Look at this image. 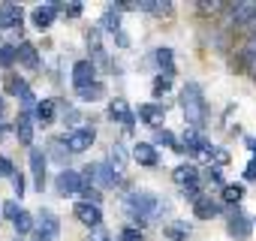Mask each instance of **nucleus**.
<instances>
[{
    "label": "nucleus",
    "instance_id": "29",
    "mask_svg": "<svg viewBox=\"0 0 256 241\" xmlns=\"http://www.w3.org/2000/svg\"><path fill=\"white\" fill-rule=\"evenodd\" d=\"M30 229H34V217H30L28 211H22V217L16 220V232H18V235H28Z\"/></svg>",
    "mask_w": 256,
    "mask_h": 241
},
{
    "label": "nucleus",
    "instance_id": "2",
    "mask_svg": "<svg viewBox=\"0 0 256 241\" xmlns=\"http://www.w3.org/2000/svg\"><path fill=\"white\" fill-rule=\"evenodd\" d=\"M124 208L130 217H142V220H154L163 208L160 196H154L151 190H130L124 196Z\"/></svg>",
    "mask_w": 256,
    "mask_h": 241
},
{
    "label": "nucleus",
    "instance_id": "38",
    "mask_svg": "<svg viewBox=\"0 0 256 241\" xmlns=\"http://www.w3.org/2000/svg\"><path fill=\"white\" fill-rule=\"evenodd\" d=\"M64 10H66V16H72V18H78V16H82V4H66Z\"/></svg>",
    "mask_w": 256,
    "mask_h": 241
},
{
    "label": "nucleus",
    "instance_id": "6",
    "mask_svg": "<svg viewBox=\"0 0 256 241\" xmlns=\"http://www.w3.org/2000/svg\"><path fill=\"white\" fill-rule=\"evenodd\" d=\"M72 214L84 223V226H90V229H100V223H102V214H100V205H94V202H76L72 205Z\"/></svg>",
    "mask_w": 256,
    "mask_h": 241
},
{
    "label": "nucleus",
    "instance_id": "43",
    "mask_svg": "<svg viewBox=\"0 0 256 241\" xmlns=\"http://www.w3.org/2000/svg\"><path fill=\"white\" fill-rule=\"evenodd\" d=\"M4 133H6V127H4V124H0V139H4Z\"/></svg>",
    "mask_w": 256,
    "mask_h": 241
},
{
    "label": "nucleus",
    "instance_id": "26",
    "mask_svg": "<svg viewBox=\"0 0 256 241\" xmlns=\"http://www.w3.org/2000/svg\"><path fill=\"white\" fill-rule=\"evenodd\" d=\"M100 22H102V30H112L114 36L120 34V18H118V12H112V6H108V12H106Z\"/></svg>",
    "mask_w": 256,
    "mask_h": 241
},
{
    "label": "nucleus",
    "instance_id": "40",
    "mask_svg": "<svg viewBox=\"0 0 256 241\" xmlns=\"http://www.w3.org/2000/svg\"><path fill=\"white\" fill-rule=\"evenodd\" d=\"M90 241H112V238H108V235H106L102 229H94V235H90Z\"/></svg>",
    "mask_w": 256,
    "mask_h": 241
},
{
    "label": "nucleus",
    "instance_id": "30",
    "mask_svg": "<svg viewBox=\"0 0 256 241\" xmlns=\"http://www.w3.org/2000/svg\"><path fill=\"white\" fill-rule=\"evenodd\" d=\"M169 88H172V78H166V76H157V78H154V94H157V96L169 94Z\"/></svg>",
    "mask_w": 256,
    "mask_h": 241
},
{
    "label": "nucleus",
    "instance_id": "4",
    "mask_svg": "<svg viewBox=\"0 0 256 241\" xmlns=\"http://www.w3.org/2000/svg\"><path fill=\"white\" fill-rule=\"evenodd\" d=\"M94 139H96L94 127H78V130H72L70 136H64V145H66L70 154H82V151H88V148L94 145Z\"/></svg>",
    "mask_w": 256,
    "mask_h": 241
},
{
    "label": "nucleus",
    "instance_id": "22",
    "mask_svg": "<svg viewBox=\"0 0 256 241\" xmlns=\"http://www.w3.org/2000/svg\"><path fill=\"white\" fill-rule=\"evenodd\" d=\"M232 12H235V22L238 24H247V22L256 18V4H235Z\"/></svg>",
    "mask_w": 256,
    "mask_h": 241
},
{
    "label": "nucleus",
    "instance_id": "42",
    "mask_svg": "<svg viewBox=\"0 0 256 241\" xmlns=\"http://www.w3.org/2000/svg\"><path fill=\"white\" fill-rule=\"evenodd\" d=\"M4 108H6V106H4V96H0V118H4Z\"/></svg>",
    "mask_w": 256,
    "mask_h": 241
},
{
    "label": "nucleus",
    "instance_id": "5",
    "mask_svg": "<svg viewBox=\"0 0 256 241\" xmlns=\"http://www.w3.org/2000/svg\"><path fill=\"white\" fill-rule=\"evenodd\" d=\"M58 235H60V220H58V214H54L52 208H42V211H40V220H36V238L54 241Z\"/></svg>",
    "mask_w": 256,
    "mask_h": 241
},
{
    "label": "nucleus",
    "instance_id": "25",
    "mask_svg": "<svg viewBox=\"0 0 256 241\" xmlns=\"http://www.w3.org/2000/svg\"><path fill=\"white\" fill-rule=\"evenodd\" d=\"M102 94H106V88H102L100 82H94L90 88H84V90H78V100H82V102H96V100H100Z\"/></svg>",
    "mask_w": 256,
    "mask_h": 241
},
{
    "label": "nucleus",
    "instance_id": "23",
    "mask_svg": "<svg viewBox=\"0 0 256 241\" xmlns=\"http://www.w3.org/2000/svg\"><path fill=\"white\" fill-rule=\"evenodd\" d=\"M36 120H40L42 127L54 120V102H52V100H42V102H36Z\"/></svg>",
    "mask_w": 256,
    "mask_h": 241
},
{
    "label": "nucleus",
    "instance_id": "36",
    "mask_svg": "<svg viewBox=\"0 0 256 241\" xmlns=\"http://www.w3.org/2000/svg\"><path fill=\"white\" fill-rule=\"evenodd\" d=\"M12 187H16L18 199H22V196H24V175H22V172H16V175H12Z\"/></svg>",
    "mask_w": 256,
    "mask_h": 241
},
{
    "label": "nucleus",
    "instance_id": "35",
    "mask_svg": "<svg viewBox=\"0 0 256 241\" xmlns=\"http://www.w3.org/2000/svg\"><path fill=\"white\" fill-rule=\"evenodd\" d=\"M181 193H184V196H187V199H190V202H196V199H199V196H202V193H199V184H196V181H193V184H187V187H184V190H181Z\"/></svg>",
    "mask_w": 256,
    "mask_h": 241
},
{
    "label": "nucleus",
    "instance_id": "11",
    "mask_svg": "<svg viewBox=\"0 0 256 241\" xmlns=\"http://www.w3.org/2000/svg\"><path fill=\"white\" fill-rule=\"evenodd\" d=\"M6 90H10V94H16V96H18V100H22L28 108L34 106V90H30V84H28L24 78H18V76H10V78H6Z\"/></svg>",
    "mask_w": 256,
    "mask_h": 241
},
{
    "label": "nucleus",
    "instance_id": "7",
    "mask_svg": "<svg viewBox=\"0 0 256 241\" xmlns=\"http://www.w3.org/2000/svg\"><path fill=\"white\" fill-rule=\"evenodd\" d=\"M96 82V66L90 64V60H78L76 66H72V84H76V90H84V88H90Z\"/></svg>",
    "mask_w": 256,
    "mask_h": 241
},
{
    "label": "nucleus",
    "instance_id": "15",
    "mask_svg": "<svg viewBox=\"0 0 256 241\" xmlns=\"http://www.w3.org/2000/svg\"><path fill=\"white\" fill-rule=\"evenodd\" d=\"M30 172H34V181H36V190H42V184H46V154L40 148H30Z\"/></svg>",
    "mask_w": 256,
    "mask_h": 241
},
{
    "label": "nucleus",
    "instance_id": "14",
    "mask_svg": "<svg viewBox=\"0 0 256 241\" xmlns=\"http://www.w3.org/2000/svg\"><path fill=\"white\" fill-rule=\"evenodd\" d=\"M133 157H136L139 166H148V169L160 163V154H157V148H154L151 142H139V145L133 148Z\"/></svg>",
    "mask_w": 256,
    "mask_h": 241
},
{
    "label": "nucleus",
    "instance_id": "24",
    "mask_svg": "<svg viewBox=\"0 0 256 241\" xmlns=\"http://www.w3.org/2000/svg\"><path fill=\"white\" fill-rule=\"evenodd\" d=\"M16 60H18V46L4 42V46H0V66H12Z\"/></svg>",
    "mask_w": 256,
    "mask_h": 241
},
{
    "label": "nucleus",
    "instance_id": "8",
    "mask_svg": "<svg viewBox=\"0 0 256 241\" xmlns=\"http://www.w3.org/2000/svg\"><path fill=\"white\" fill-rule=\"evenodd\" d=\"M108 118L118 120V124H124V127H130L133 120H136V112L130 108V102H126V100H112L108 102Z\"/></svg>",
    "mask_w": 256,
    "mask_h": 241
},
{
    "label": "nucleus",
    "instance_id": "16",
    "mask_svg": "<svg viewBox=\"0 0 256 241\" xmlns=\"http://www.w3.org/2000/svg\"><path fill=\"white\" fill-rule=\"evenodd\" d=\"M193 214L202 217V220H211V217L220 214V202H214L211 196H199V199L193 202Z\"/></svg>",
    "mask_w": 256,
    "mask_h": 241
},
{
    "label": "nucleus",
    "instance_id": "41",
    "mask_svg": "<svg viewBox=\"0 0 256 241\" xmlns=\"http://www.w3.org/2000/svg\"><path fill=\"white\" fill-rule=\"evenodd\" d=\"M247 148H250V151H256V139H247Z\"/></svg>",
    "mask_w": 256,
    "mask_h": 241
},
{
    "label": "nucleus",
    "instance_id": "17",
    "mask_svg": "<svg viewBox=\"0 0 256 241\" xmlns=\"http://www.w3.org/2000/svg\"><path fill=\"white\" fill-rule=\"evenodd\" d=\"M16 136H18L22 145H30V142H34V114H30V112H22V114H18Z\"/></svg>",
    "mask_w": 256,
    "mask_h": 241
},
{
    "label": "nucleus",
    "instance_id": "12",
    "mask_svg": "<svg viewBox=\"0 0 256 241\" xmlns=\"http://www.w3.org/2000/svg\"><path fill=\"white\" fill-rule=\"evenodd\" d=\"M24 22V12L18 4H4L0 6V28H22Z\"/></svg>",
    "mask_w": 256,
    "mask_h": 241
},
{
    "label": "nucleus",
    "instance_id": "13",
    "mask_svg": "<svg viewBox=\"0 0 256 241\" xmlns=\"http://www.w3.org/2000/svg\"><path fill=\"white\" fill-rule=\"evenodd\" d=\"M58 4H46V6H36L34 10V16H30V22L40 28V30H48L52 28V22H54V16H58Z\"/></svg>",
    "mask_w": 256,
    "mask_h": 241
},
{
    "label": "nucleus",
    "instance_id": "18",
    "mask_svg": "<svg viewBox=\"0 0 256 241\" xmlns=\"http://www.w3.org/2000/svg\"><path fill=\"white\" fill-rule=\"evenodd\" d=\"M154 58H157V64H160L163 76H166V78H172V76H175V64H172V48H169V46H160V48L154 52Z\"/></svg>",
    "mask_w": 256,
    "mask_h": 241
},
{
    "label": "nucleus",
    "instance_id": "10",
    "mask_svg": "<svg viewBox=\"0 0 256 241\" xmlns=\"http://www.w3.org/2000/svg\"><path fill=\"white\" fill-rule=\"evenodd\" d=\"M250 229H253V226H250V220L235 208V214H232V217H229V223H226V232H229L232 238L244 241V238H250Z\"/></svg>",
    "mask_w": 256,
    "mask_h": 241
},
{
    "label": "nucleus",
    "instance_id": "3",
    "mask_svg": "<svg viewBox=\"0 0 256 241\" xmlns=\"http://www.w3.org/2000/svg\"><path fill=\"white\" fill-rule=\"evenodd\" d=\"M54 187H58L60 196H76V193H82L88 184H84V175H82V172H76V169H64V172L54 178Z\"/></svg>",
    "mask_w": 256,
    "mask_h": 241
},
{
    "label": "nucleus",
    "instance_id": "21",
    "mask_svg": "<svg viewBox=\"0 0 256 241\" xmlns=\"http://www.w3.org/2000/svg\"><path fill=\"white\" fill-rule=\"evenodd\" d=\"M166 238H172V241H184L187 235H190V223L187 220H172V223H166Z\"/></svg>",
    "mask_w": 256,
    "mask_h": 241
},
{
    "label": "nucleus",
    "instance_id": "1",
    "mask_svg": "<svg viewBox=\"0 0 256 241\" xmlns=\"http://www.w3.org/2000/svg\"><path fill=\"white\" fill-rule=\"evenodd\" d=\"M181 108H184V120L190 124V130H199L205 124V96H202V88L196 82H187L184 90H181Z\"/></svg>",
    "mask_w": 256,
    "mask_h": 241
},
{
    "label": "nucleus",
    "instance_id": "28",
    "mask_svg": "<svg viewBox=\"0 0 256 241\" xmlns=\"http://www.w3.org/2000/svg\"><path fill=\"white\" fill-rule=\"evenodd\" d=\"M22 211H24V208H22V205H18L16 199H6V202H4V214H6V217H10L12 223H16V220L22 217Z\"/></svg>",
    "mask_w": 256,
    "mask_h": 241
},
{
    "label": "nucleus",
    "instance_id": "31",
    "mask_svg": "<svg viewBox=\"0 0 256 241\" xmlns=\"http://www.w3.org/2000/svg\"><path fill=\"white\" fill-rule=\"evenodd\" d=\"M120 241H145V235H142V229H136V226H126V229L120 232Z\"/></svg>",
    "mask_w": 256,
    "mask_h": 241
},
{
    "label": "nucleus",
    "instance_id": "19",
    "mask_svg": "<svg viewBox=\"0 0 256 241\" xmlns=\"http://www.w3.org/2000/svg\"><path fill=\"white\" fill-rule=\"evenodd\" d=\"M18 60H22L28 70H36V66H40V54H36V48H34L30 42H18Z\"/></svg>",
    "mask_w": 256,
    "mask_h": 241
},
{
    "label": "nucleus",
    "instance_id": "9",
    "mask_svg": "<svg viewBox=\"0 0 256 241\" xmlns=\"http://www.w3.org/2000/svg\"><path fill=\"white\" fill-rule=\"evenodd\" d=\"M136 118L145 120V124H151V127H160L163 118H166V108H163L160 102H142L139 112H136Z\"/></svg>",
    "mask_w": 256,
    "mask_h": 241
},
{
    "label": "nucleus",
    "instance_id": "20",
    "mask_svg": "<svg viewBox=\"0 0 256 241\" xmlns=\"http://www.w3.org/2000/svg\"><path fill=\"white\" fill-rule=\"evenodd\" d=\"M172 181H175V184H181V187L193 184V181H196V166H190V163L175 166V169H172Z\"/></svg>",
    "mask_w": 256,
    "mask_h": 241
},
{
    "label": "nucleus",
    "instance_id": "34",
    "mask_svg": "<svg viewBox=\"0 0 256 241\" xmlns=\"http://www.w3.org/2000/svg\"><path fill=\"white\" fill-rule=\"evenodd\" d=\"M16 169H12V160L10 157H0V178H12Z\"/></svg>",
    "mask_w": 256,
    "mask_h": 241
},
{
    "label": "nucleus",
    "instance_id": "33",
    "mask_svg": "<svg viewBox=\"0 0 256 241\" xmlns=\"http://www.w3.org/2000/svg\"><path fill=\"white\" fill-rule=\"evenodd\" d=\"M139 10H145V12H172V4H139Z\"/></svg>",
    "mask_w": 256,
    "mask_h": 241
},
{
    "label": "nucleus",
    "instance_id": "32",
    "mask_svg": "<svg viewBox=\"0 0 256 241\" xmlns=\"http://www.w3.org/2000/svg\"><path fill=\"white\" fill-rule=\"evenodd\" d=\"M154 142H157V145H172V148H175V133H172V130H157Z\"/></svg>",
    "mask_w": 256,
    "mask_h": 241
},
{
    "label": "nucleus",
    "instance_id": "37",
    "mask_svg": "<svg viewBox=\"0 0 256 241\" xmlns=\"http://www.w3.org/2000/svg\"><path fill=\"white\" fill-rule=\"evenodd\" d=\"M244 178H247V181H256V157L247 163V169H244Z\"/></svg>",
    "mask_w": 256,
    "mask_h": 241
},
{
    "label": "nucleus",
    "instance_id": "39",
    "mask_svg": "<svg viewBox=\"0 0 256 241\" xmlns=\"http://www.w3.org/2000/svg\"><path fill=\"white\" fill-rule=\"evenodd\" d=\"M112 160H114V166H120V163H124V148H120V145H114V148H112Z\"/></svg>",
    "mask_w": 256,
    "mask_h": 241
},
{
    "label": "nucleus",
    "instance_id": "44",
    "mask_svg": "<svg viewBox=\"0 0 256 241\" xmlns=\"http://www.w3.org/2000/svg\"><path fill=\"white\" fill-rule=\"evenodd\" d=\"M36 241H42V238H36Z\"/></svg>",
    "mask_w": 256,
    "mask_h": 241
},
{
    "label": "nucleus",
    "instance_id": "27",
    "mask_svg": "<svg viewBox=\"0 0 256 241\" xmlns=\"http://www.w3.org/2000/svg\"><path fill=\"white\" fill-rule=\"evenodd\" d=\"M241 196H244V187H241V184H226V187H223V199H226V202H235V205H238Z\"/></svg>",
    "mask_w": 256,
    "mask_h": 241
}]
</instances>
